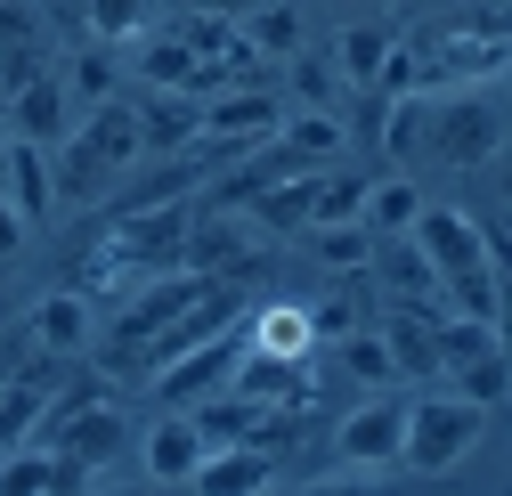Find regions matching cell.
I'll return each instance as SVG.
<instances>
[{
	"label": "cell",
	"instance_id": "42",
	"mask_svg": "<svg viewBox=\"0 0 512 496\" xmlns=\"http://www.w3.org/2000/svg\"><path fill=\"white\" fill-rule=\"evenodd\" d=\"M504 74H512V66H504Z\"/></svg>",
	"mask_w": 512,
	"mask_h": 496
},
{
	"label": "cell",
	"instance_id": "38",
	"mask_svg": "<svg viewBox=\"0 0 512 496\" xmlns=\"http://www.w3.org/2000/svg\"><path fill=\"white\" fill-rule=\"evenodd\" d=\"M488 179H496V196L512 204V139H496V155H488Z\"/></svg>",
	"mask_w": 512,
	"mask_h": 496
},
{
	"label": "cell",
	"instance_id": "37",
	"mask_svg": "<svg viewBox=\"0 0 512 496\" xmlns=\"http://www.w3.org/2000/svg\"><path fill=\"white\" fill-rule=\"evenodd\" d=\"M293 82H301V98H309V106H326V98H334V74H326V66H317V57H309V66H301Z\"/></svg>",
	"mask_w": 512,
	"mask_h": 496
},
{
	"label": "cell",
	"instance_id": "17",
	"mask_svg": "<svg viewBox=\"0 0 512 496\" xmlns=\"http://www.w3.org/2000/svg\"><path fill=\"white\" fill-rule=\"evenodd\" d=\"M382 342H391V366L399 375H439V309H415V301H399L391 309V326H382Z\"/></svg>",
	"mask_w": 512,
	"mask_h": 496
},
{
	"label": "cell",
	"instance_id": "23",
	"mask_svg": "<svg viewBox=\"0 0 512 496\" xmlns=\"http://www.w3.org/2000/svg\"><path fill=\"white\" fill-rule=\"evenodd\" d=\"M49 391H57V383H41V375H25V366H17V383H0V456H9V448H25V440H33V423H41V407H49Z\"/></svg>",
	"mask_w": 512,
	"mask_h": 496
},
{
	"label": "cell",
	"instance_id": "34",
	"mask_svg": "<svg viewBox=\"0 0 512 496\" xmlns=\"http://www.w3.org/2000/svg\"><path fill=\"white\" fill-rule=\"evenodd\" d=\"M66 98H74L82 114H90L98 98H114V57H106V49H82V57H74V74H66Z\"/></svg>",
	"mask_w": 512,
	"mask_h": 496
},
{
	"label": "cell",
	"instance_id": "15",
	"mask_svg": "<svg viewBox=\"0 0 512 496\" xmlns=\"http://www.w3.org/2000/svg\"><path fill=\"white\" fill-rule=\"evenodd\" d=\"M49 66V25H41V9L33 0H0V82H33Z\"/></svg>",
	"mask_w": 512,
	"mask_h": 496
},
{
	"label": "cell",
	"instance_id": "13",
	"mask_svg": "<svg viewBox=\"0 0 512 496\" xmlns=\"http://www.w3.org/2000/svg\"><path fill=\"white\" fill-rule=\"evenodd\" d=\"M277 122H285V106L261 82H236V90H212L204 98V131H220V139H269Z\"/></svg>",
	"mask_w": 512,
	"mask_h": 496
},
{
	"label": "cell",
	"instance_id": "24",
	"mask_svg": "<svg viewBox=\"0 0 512 496\" xmlns=\"http://www.w3.org/2000/svg\"><path fill=\"white\" fill-rule=\"evenodd\" d=\"M366 188H374V179H358V171H317L309 179V228L366 220Z\"/></svg>",
	"mask_w": 512,
	"mask_h": 496
},
{
	"label": "cell",
	"instance_id": "8",
	"mask_svg": "<svg viewBox=\"0 0 512 496\" xmlns=\"http://www.w3.org/2000/svg\"><path fill=\"white\" fill-rule=\"evenodd\" d=\"M399 440H407V399H366V407H350L342 415V431H334V448H342V464H399Z\"/></svg>",
	"mask_w": 512,
	"mask_h": 496
},
{
	"label": "cell",
	"instance_id": "39",
	"mask_svg": "<svg viewBox=\"0 0 512 496\" xmlns=\"http://www.w3.org/2000/svg\"><path fill=\"white\" fill-rule=\"evenodd\" d=\"M187 9H212V17H236V9H252V0H187Z\"/></svg>",
	"mask_w": 512,
	"mask_h": 496
},
{
	"label": "cell",
	"instance_id": "26",
	"mask_svg": "<svg viewBox=\"0 0 512 496\" xmlns=\"http://www.w3.org/2000/svg\"><path fill=\"white\" fill-rule=\"evenodd\" d=\"M423 122H431V90H399V106L382 114V155H391V163H415V155H423Z\"/></svg>",
	"mask_w": 512,
	"mask_h": 496
},
{
	"label": "cell",
	"instance_id": "1",
	"mask_svg": "<svg viewBox=\"0 0 512 496\" xmlns=\"http://www.w3.org/2000/svg\"><path fill=\"white\" fill-rule=\"evenodd\" d=\"M407 236L423 244V261L439 269V301H447V309H464V318H496V277H488V228H480L472 212H456V204H423Z\"/></svg>",
	"mask_w": 512,
	"mask_h": 496
},
{
	"label": "cell",
	"instance_id": "32",
	"mask_svg": "<svg viewBox=\"0 0 512 496\" xmlns=\"http://www.w3.org/2000/svg\"><path fill=\"white\" fill-rule=\"evenodd\" d=\"M155 25V0H90V41H139Z\"/></svg>",
	"mask_w": 512,
	"mask_h": 496
},
{
	"label": "cell",
	"instance_id": "30",
	"mask_svg": "<svg viewBox=\"0 0 512 496\" xmlns=\"http://www.w3.org/2000/svg\"><path fill=\"white\" fill-rule=\"evenodd\" d=\"M415 212H423V188H415V179H382V188H366V228H374V236L415 228Z\"/></svg>",
	"mask_w": 512,
	"mask_h": 496
},
{
	"label": "cell",
	"instance_id": "36",
	"mask_svg": "<svg viewBox=\"0 0 512 496\" xmlns=\"http://www.w3.org/2000/svg\"><path fill=\"white\" fill-rule=\"evenodd\" d=\"M17 244H25V212L0 196V261H17Z\"/></svg>",
	"mask_w": 512,
	"mask_h": 496
},
{
	"label": "cell",
	"instance_id": "27",
	"mask_svg": "<svg viewBox=\"0 0 512 496\" xmlns=\"http://www.w3.org/2000/svg\"><path fill=\"white\" fill-rule=\"evenodd\" d=\"M244 41L261 57H293L301 49V9L293 0H261V9H244Z\"/></svg>",
	"mask_w": 512,
	"mask_h": 496
},
{
	"label": "cell",
	"instance_id": "20",
	"mask_svg": "<svg viewBox=\"0 0 512 496\" xmlns=\"http://www.w3.org/2000/svg\"><path fill=\"white\" fill-rule=\"evenodd\" d=\"M261 399H244V391H212V399H196L187 407V423L204 431V448H236V440H252V431H261Z\"/></svg>",
	"mask_w": 512,
	"mask_h": 496
},
{
	"label": "cell",
	"instance_id": "10",
	"mask_svg": "<svg viewBox=\"0 0 512 496\" xmlns=\"http://www.w3.org/2000/svg\"><path fill=\"white\" fill-rule=\"evenodd\" d=\"M204 139V98L196 90H147L139 106V155H179Z\"/></svg>",
	"mask_w": 512,
	"mask_h": 496
},
{
	"label": "cell",
	"instance_id": "25",
	"mask_svg": "<svg viewBox=\"0 0 512 496\" xmlns=\"http://www.w3.org/2000/svg\"><path fill=\"white\" fill-rule=\"evenodd\" d=\"M309 236V253L326 261V269H342V277H366V253H374V228L366 220H334V228H301Z\"/></svg>",
	"mask_w": 512,
	"mask_h": 496
},
{
	"label": "cell",
	"instance_id": "6",
	"mask_svg": "<svg viewBox=\"0 0 512 496\" xmlns=\"http://www.w3.org/2000/svg\"><path fill=\"white\" fill-rule=\"evenodd\" d=\"M236 358H244V334H236V326L204 334L196 350H179V358H163V366H155V399H163V407H196V399L228 391Z\"/></svg>",
	"mask_w": 512,
	"mask_h": 496
},
{
	"label": "cell",
	"instance_id": "9",
	"mask_svg": "<svg viewBox=\"0 0 512 496\" xmlns=\"http://www.w3.org/2000/svg\"><path fill=\"white\" fill-rule=\"evenodd\" d=\"M9 131H17V139H41V147H57V139L74 131V98H66V82H57L49 66L9 90Z\"/></svg>",
	"mask_w": 512,
	"mask_h": 496
},
{
	"label": "cell",
	"instance_id": "35",
	"mask_svg": "<svg viewBox=\"0 0 512 496\" xmlns=\"http://www.w3.org/2000/svg\"><path fill=\"white\" fill-rule=\"evenodd\" d=\"M309 326H317V342H342V334L358 326V293H334V301H317V309H309Z\"/></svg>",
	"mask_w": 512,
	"mask_h": 496
},
{
	"label": "cell",
	"instance_id": "40",
	"mask_svg": "<svg viewBox=\"0 0 512 496\" xmlns=\"http://www.w3.org/2000/svg\"><path fill=\"white\" fill-rule=\"evenodd\" d=\"M0 163H9V114H0Z\"/></svg>",
	"mask_w": 512,
	"mask_h": 496
},
{
	"label": "cell",
	"instance_id": "7",
	"mask_svg": "<svg viewBox=\"0 0 512 496\" xmlns=\"http://www.w3.org/2000/svg\"><path fill=\"white\" fill-rule=\"evenodd\" d=\"M187 269H204V277H228V285H244L252 269H261V228H244L236 212L204 204V212H196V228H187Z\"/></svg>",
	"mask_w": 512,
	"mask_h": 496
},
{
	"label": "cell",
	"instance_id": "11",
	"mask_svg": "<svg viewBox=\"0 0 512 496\" xmlns=\"http://www.w3.org/2000/svg\"><path fill=\"white\" fill-rule=\"evenodd\" d=\"M366 269L382 277V285H391V301H415V309H447L439 301V269L423 261V244L399 228V236H382L374 244V253H366Z\"/></svg>",
	"mask_w": 512,
	"mask_h": 496
},
{
	"label": "cell",
	"instance_id": "12",
	"mask_svg": "<svg viewBox=\"0 0 512 496\" xmlns=\"http://www.w3.org/2000/svg\"><path fill=\"white\" fill-rule=\"evenodd\" d=\"M0 196H9V204L25 212V228L57 212V171H49V147H41V139H17V131H9V163H0Z\"/></svg>",
	"mask_w": 512,
	"mask_h": 496
},
{
	"label": "cell",
	"instance_id": "22",
	"mask_svg": "<svg viewBox=\"0 0 512 496\" xmlns=\"http://www.w3.org/2000/svg\"><path fill=\"white\" fill-rule=\"evenodd\" d=\"M196 464H204V431L187 423V415L147 431V480H171L179 488V480H196Z\"/></svg>",
	"mask_w": 512,
	"mask_h": 496
},
{
	"label": "cell",
	"instance_id": "16",
	"mask_svg": "<svg viewBox=\"0 0 512 496\" xmlns=\"http://www.w3.org/2000/svg\"><path fill=\"white\" fill-rule=\"evenodd\" d=\"M196 488H212V496H252V488H277V456H269L261 440L204 448V464H196Z\"/></svg>",
	"mask_w": 512,
	"mask_h": 496
},
{
	"label": "cell",
	"instance_id": "28",
	"mask_svg": "<svg viewBox=\"0 0 512 496\" xmlns=\"http://www.w3.org/2000/svg\"><path fill=\"white\" fill-rule=\"evenodd\" d=\"M391 41H399L391 25H350V33L334 41V66H342L350 82H366V90H374V74H382V57H391Z\"/></svg>",
	"mask_w": 512,
	"mask_h": 496
},
{
	"label": "cell",
	"instance_id": "14",
	"mask_svg": "<svg viewBox=\"0 0 512 496\" xmlns=\"http://www.w3.org/2000/svg\"><path fill=\"white\" fill-rule=\"evenodd\" d=\"M228 391L261 399V407H301V399H309V358H269V350H252V342H244Z\"/></svg>",
	"mask_w": 512,
	"mask_h": 496
},
{
	"label": "cell",
	"instance_id": "33",
	"mask_svg": "<svg viewBox=\"0 0 512 496\" xmlns=\"http://www.w3.org/2000/svg\"><path fill=\"white\" fill-rule=\"evenodd\" d=\"M342 375H358V383H391V375H399V366H391V342L366 334V326H350V334H342Z\"/></svg>",
	"mask_w": 512,
	"mask_h": 496
},
{
	"label": "cell",
	"instance_id": "21",
	"mask_svg": "<svg viewBox=\"0 0 512 496\" xmlns=\"http://www.w3.org/2000/svg\"><path fill=\"white\" fill-rule=\"evenodd\" d=\"M33 342H41V350H66V358H74V350L90 342V293H82V285L49 293V301L33 309Z\"/></svg>",
	"mask_w": 512,
	"mask_h": 496
},
{
	"label": "cell",
	"instance_id": "29",
	"mask_svg": "<svg viewBox=\"0 0 512 496\" xmlns=\"http://www.w3.org/2000/svg\"><path fill=\"white\" fill-rule=\"evenodd\" d=\"M277 139H285L301 163H326V155L342 147V122H334L326 106H301V114H285V122H277Z\"/></svg>",
	"mask_w": 512,
	"mask_h": 496
},
{
	"label": "cell",
	"instance_id": "4",
	"mask_svg": "<svg viewBox=\"0 0 512 496\" xmlns=\"http://www.w3.org/2000/svg\"><path fill=\"white\" fill-rule=\"evenodd\" d=\"M187 228H196V212H187V196L171 204H139V212H114V228L98 236L106 253L139 277H163V269H187Z\"/></svg>",
	"mask_w": 512,
	"mask_h": 496
},
{
	"label": "cell",
	"instance_id": "18",
	"mask_svg": "<svg viewBox=\"0 0 512 496\" xmlns=\"http://www.w3.org/2000/svg\"><path fill=\"white\" fill-rule=\"evenodd\" d=\"M309 179H317V163H309V171L269 179V188L244 204V212H252V228H261V236H301V228H309Z\"/></svg>",
	"mask_w": 512,
	"mask_h": 496
},
{
	"label": "cell",
	"instance_id": "31",
	"mask_svg": "<svg viewBox=\"0 0 512 496\" xmlns=\"http://www.w3.org/2000/svg\"><path fill=\"white\" fill-rule=\"evenodd\" d=\"M447 375H456V391H464V399L496 407V399L512 391V358H504V342H496V350H480V358H464V366H447Z\"/></svg>",
	"mask_w": 512,
	"mask_h": 496
},
{
	"label": "cell",
	"instance_id": "3",
	"mask_svg": "<svg viewBox=\"0 0 512 496\" xmlns=\"http://www.w3.org/2000/svg\"><path fill=\"white\" fill-rule=\"evenodd\" d=\"M480 423H488V407H480V399H464V391L407 399V440H399V464H407V472H456V464L480 448Z\"/></svg>",
	"mask_w": 512,
	"mask_h": 496
},
{
	"label": "cell",
	"instance_id": "2",
	"mask_svg": "<svg viewBox=\"0 0 512 496\" xmlns=\"http://www.w3.org/2000/svg\"><path fill=\"white\" fill-rule=\"evenodd\" d=\"M139 163V106H122V98H98L74 131H66V155H49V171H57V204H90L106 179H122Z\"/></svg>",
	"mask_w": 512,
	"mask_h": 496
},
{
	"label": "cell",
	"instance_id": "43",
	"mask_svg": "<svg viewBox=\"0 0 512 496\" xmlns=\"http://www.w3.org/2000/svg\"><path fill=\"white\" fill-rule=\"evenodd\" d=\"M504 228H512V220H504Z\"/></svg>",
	"mask_w": 512,
	"mask_h": 496
},
{
	"label": "cell",
	"instance_id": "5",
	"mask_svg": "<svg viewBox=\"0 0 512 496\" xmlns=\"http://www.w3.org/2000/svg\"><path fill=\"white\" fill-rule=\"evenodd\" d=\"M496 106L464 82V90H431V122H423V155L439 163V171H472V163H488L496 155Z\"/></svg>",
	"mask_w": 512,
	"mask_h": 496
},
{
	"label": "cell",
	"instance_id": "19",
	"mask_svg": "<svg viewBox=\"0 0 512 496\" xmlns=\"http://www.w3.org/2000/svg\"><path fill=\"white\" fill-rule=\"evenodd\" d=\"M252 350H269V358H309L317 350V326H309V309L301 301H261L252 309Z\"/></svg>",
	"mask_w": 512,
	"mask_h": 496
},
{
	"label": "cell",
	"instance_id": "41",
	"mask_svg": "<svg viewBox=\"0 0 512 496\" xmlns=\"http://www.w3.org/2000/svg\"><path fill=\"white\" fill-rule=\"evenodd\" d=\"M0 334H9V301H0Z\"/></svg>",
	"mask_w": 512,
	"mask_h": 496
}]
</instances>
